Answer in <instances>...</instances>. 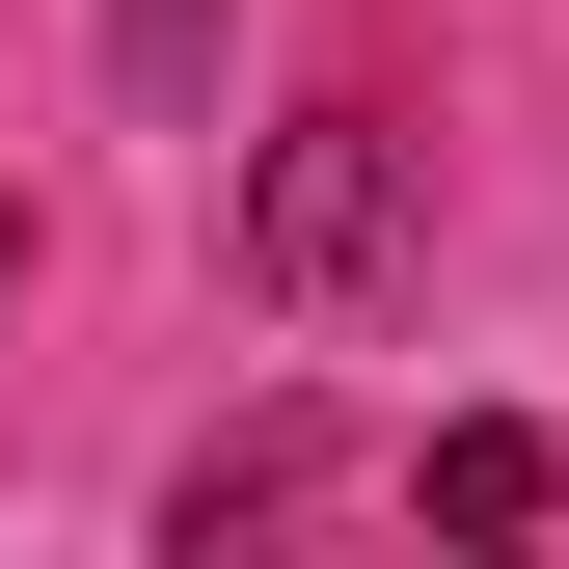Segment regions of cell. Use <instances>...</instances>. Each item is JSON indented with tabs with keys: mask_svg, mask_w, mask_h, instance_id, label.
I'll return each mask as SVG.
<instances>
[{
	"mask_svg": "<svg viewBox=\"0 0 569 569\" xmlns=\"http://www.w3.org/2000/svg\"><path fill=\"white\" fill-rule=\"evenodd\" d=\"M109 54H136V82H190V54H218V0H109Z\"/></svg>",
	"mask_w": 569,
	"mask_h": 569,
	"instance_id": "3957f363",
	"label": "cell"
},
{
	"mask_svg": "<svg viewBox=\"0 0 569 569\" xmlns=\"http://www.w3.org/2000/svg\"><path fill=\"white\" fill-rule=\"evenodd\" d=\"M435 516H461V542H542V516H569V461L516 435V407H461V435H435Z\"/></svg>",
	"mask_w": 569,
	"mask_h": 569,
	"instance_id": "7a4b0ae2",
	"label": "cell"
},
{
	"mask_svg": "<svg viewBox=\"0 0 569 569\" xmlns=\"http://www.w3.org/2000/svg\"><path fill=\"white\" fill-rule=\"evenodd\" d=\"M0 271H28V218H0Z\"/></svg>",
	"mask_w": 569,
	"mask_h": 569,
	"instance_id": "277c9868",
	"label": "cell"
},
{
	"mask_svg": "<svg viewBox=\"0 0 569 569\" xmlns=\"http://www.w3.org/2000/svg\"><path fill=\"white\" fill-rule=\"evenodd\" d=\"M380 244H407V136L380 109H299V136H271V190H244V299H380Z\"/></svg>",
	"mask_w": 569,
	"mask_h": 569,
	"instance_id": "6da1fadb",
	"label": "cell"
}]
</instances>
